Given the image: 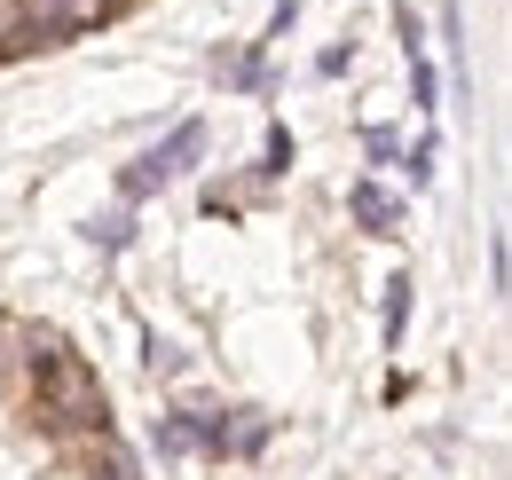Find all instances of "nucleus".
Instances as JSON below:
<instances>
[{
  "mask_svg": "<svg viewBox=\"0 0 512 480\" xmlns=\"http://www.w3.org/2000/svg\"><path fill=\"white\" fill-rule=\"evenodd\" d=\"M197 150H205V126H197V119H182L174 134H166V142H150V150L134 158L127 174H119L127 205H134V197H150V189H166L174 174H190V158H197Z\"/></svg>",
  "mask_w": 512,
  "mask_h": 480,
  "instance_id": "obj_1",
  "label": "nucleus"
},
{
  "mask_svg": "<svg viewBox=\"0 0 512 480\" xmlns=\"http://www.w3.org/2000/svg\"><path fill=\"white\" fill-rule=\"evenodd\" d=\"M402 323H410V276H394V284H386V347L402 339Z\"/></svg>",
  "mask_w": 512,
  "mask_h": 480,
  "instance_id": "obj_4",
  "label": "nucleus"
},
{
  "mask_svg": "<svg viewBox=\"0 0 512 480\" xmlns=\"http://www.w3.org/2000/svg\"><path fill=\"white\" fill-rule=\"evenodd\" d=\"M87 237L103 244V252H119V244L134 237V213H103V221H95V229H87Z\"/></svg>",
  "mask_w": 512,
  "mask_h": 480,
  "instance_id": "obj_5",
  "label": "nucleus"
},
{
  "mask_svg": "<svg viewBox=\"0 0 512 480\" xmlns=\"http://www.w3.org/2000/svg\"><path fill=\"white\" fill-rule=\"evenodd\" d=\"M284 166H292V134L276 126V134H268V150H260V174H284Z\"/></svg>",
  "mask_w": 512,
  "mask_h": 480,
  "instance_id": "obj_6",
  "label": "nucleus"
},
{
  "mask_svg": "<svg viewBox=\"0 0 512 480\" xmlns=\"http://www.w3.org/2000/svg\"><path fill=\"white\" fill-rule=\"evenodd\" d=\"M103 0H24V24L32 32H64V24H87Z\"/></svg>",
  "mask_w": 512,
  "mask_h": 480,
  "instance_id": "obj_3",
  "label": "nucleus"
},
{
  "mask_svg": "<svg viewBox=\"0 0 512 480\" xmlns=\"http://www.w3.org/2000/svg\"><path fill=\"white\" fill-rule=\"evenodd\" d=\"M347 205H355V221H363L371 237H394V229H402V197L379 189V181H355V197H347Z\"/></svg>",
  "mask_w": 512,
  "mask_h": 480,
  "instance_id": "obj_2",
  "label": "nucleus"
}]
</instances>
